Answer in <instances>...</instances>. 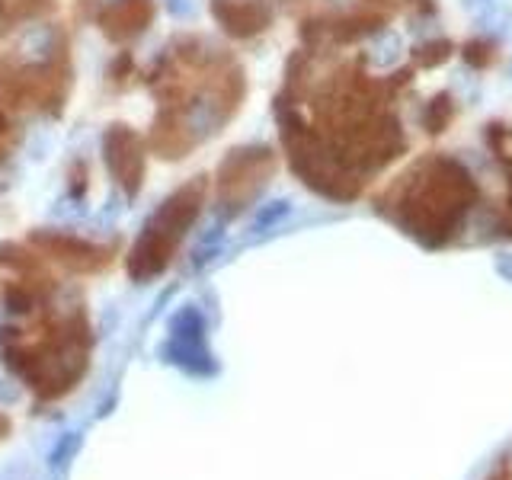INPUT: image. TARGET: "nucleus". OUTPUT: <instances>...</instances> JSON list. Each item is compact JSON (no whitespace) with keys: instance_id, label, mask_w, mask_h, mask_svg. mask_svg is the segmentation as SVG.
<instances>
[{"instance_id":"11","label":"nucleus","mask_w":512,"mask_h":480,"mask_svg":"<svg viewBox=\"0 0 512 480\" xmlns=\"http://www.w3.org/2000/svg\"><path fill=\"white\" fill-rule=\"evenodd\" d=\"M448 119H452V106H448L445 96H439V100H432V106H429V112H426V128H429V132H442Z\"/></svg>"},{"instance_id":"12","label":"nucleus","mask_w":512,"mask_h":480,"mask_svg":"<svg viewBox=\"0 0 512 480\" xmlns=\"http://www.w3.org/2000/svg\"><path fill=\"white\" fill-rule=\"evenodd\" d=\"M132 4H135V0H90L93 13L100 16V20H109V16L122 13L125 7H132Z\"/></svg>"},{"instance_id":"8","label":"nucleus","mask_w":512,"mask_h":480,"mask_svg":"<svg viewBox=\"0 0 512 480\" xmlns=\"http://www.w3.org/2000/svg\"><path fill=\"white\" fill-rule=\"evenodd\" d=\"M36 240H39V244H45V247L52 250L55 256H61V260H71V263H77V260H80V266H90V263H93V256H96V250H93L90 244H84V240H77V237H64V234H39Z\"/></svg>"},{"instance_id":"6","label":"nucleus","mask_w":512,"mask_h":480,"mask_svg":"<svg viewBox=\"0 0 512 480\" xmlns=\"http://www.w3.org/2000/svg\"><path fill=\"white\" fill-rule=\"evenodd\" d=\"M224 116H228V112H224V96L215 90H202L183 106L180 125H183L186 138L199 144V141H208L218 132Z\"/></svg>"},{"instance_id":"4","label":"nucleus","mask_w":512,"mask_h":480,"mask_svg":"<svg viewBox=\"0 0 512 480\" xmlns=\"http://www.w3.org/2000/svg\"><path fill=\"white\" fill-rule=\"evenodd\" d=\"M61 52L58 29L52 23H32L16 36L10 48V61L20 71H45Z\"/></svg>"},{"instance_id":"9","label":"nucleus","mask_w":512,"mask_h":480,"mask_svg":"<svg viewBox=\"0 0 512 480\" xmlns=\"http://www.w3.org/2000/svg\"><path fill=\"white\" fill-rule=\"evenodd\" d=\"M400 52H404V42H400L397 32H381V36L372 42V52H368V61L375 68H391V64L400 61Z\"/></svg>"},{"instance_id":"5","label":"nucleus","mask_w":512,"mask_h":480,"mask_svg":"<svg viewBox=\"0 0 512 480\" xmlns=\"http://www.w3.org/2000/svg\"><path fill=\"white\" fill-rule=\"evenodd\" d=\"M170 343H167V356L176 365H186L189 372H199V362L208 359L205 349V330H202V317L196 308H186L173 317L170 327Z\"/></svg>"},{"instance_id":"7","label":"nucleus","mask_w":512,"mask_h":480,"mask_svg":"<svg viewBox=\"0 0 512 480\" xmlns=\"http://www.w3.org/2000/svg\"><path fill=\"white\" fill-rule=\"evenodd\" d=\"M215 16L231 36H256L269 23V10L260 0H215Z\"/></svg>"},{"instance_id":"13","label":"nucleus","mask_w":512,"mask_h":480,"mask_svg":"<svg viewBox=\"0 0 512 480\" xmlns=\"http://www.w3.org/2000/svg\"><path fill=\"white\" fill-rule=\"evenodd\" d=\"M164 4H167L170 16H189L192 7H196V0H164Z\"/></svg>"},{"instance_id":"14","label":"nucleus","mask_w":512,"mask_h":480,"mask_svg":"<svg viewBox=\"0 0 512 480\" xmlns=\"http://www.w3.org/2000/svg\"><path fill=\"white\" fill-rule=\"evenodd\" d=\"M500 272H503V276L512 282V263H509V260H500Z\"/></svg>"},{"instance_id":"10","label":"nucleus","mask_w":512,"mask_h":480,"mask_svg":"<svg viewBox=\"0 0 512 480\" xmlns=\"http://www.w3.org/2000/svg\"><path fill=\"white\" fill-rule=\"evenodd\" d=\"M288 212H292L288 199H276V202L263 205L260 215H256V221H253V231H263V228H269V224H279Z\"/></svg>"},{"instance_id":"15","label":"nucleus","mask_w":512,"mask_h":480,"mask_svg":"<svg viewBox=\"0 0 512 480\" xmlns=\"http://www.w3.org/2000/svg\"><path fill=\"white\" fill-rule=\"evenodd\" d=\"M7 429H10V423H7V416H0V436H7Z\"/></svg>"},{"instance_id":"1","label":"nucleus","mask_w":512,"mask_h":480,"mask_svg":"<svg viewBox=\"0 0 512 480\" xmlns=\"http://www.w3.org/2000/svg\"><path fill=\"white\" fill-rule=\"evenodd\" d=\"M477 199V186L471 173L455 160H432L429 176L410 192L404 205V224L429 247H439L452 237L464 208Z\"/></svg>"},{"instance_id":"2","label":"nucleus","mask_w":512,"mask_h":480,"mask_svg":"<svg viewBox=\"0 0 512 480\" xmlns=\"http://www.w3.org/2000/svg\"><path fill=\"white\" fill-rule=\"evenodd\" d=\"M103 157L106 167L125 186L128 196H135L144 176V144L128 125H112L103 135Z\"/></svg>"},{"instance_id":"3","label":"nucleus","mask_w":512,"mask_h":480,"mask_svg":"<svg viewBox=\"0 0 512 480\" xmlns=\"http://www.w3.org/2000/svg\"><path fill=\"white\" fill-rule=\"evenodd\" d=\"M199 205H202V183H189L183 189H176L173 196L151 215V221L144 224V231L154 234L157 240H164V244L176 247V240H180L189 231V224L196 221Z\"/></svg>"}]
</instances>
